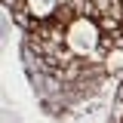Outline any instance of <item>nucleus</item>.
I'll return each mask as SVG.
<instances>
[{
    "label": "nucleus",
    "instance_id": "nucleus-1",
    "mask_svg": "<svg viewBox=\"0 0 123 123\" xmlns=\"http://www.w3.org/2000/svg\"><path fill=\"white\" fill-rule=\"evenodd\" d=\"M65 46L74 55H86L102 46V28L92 22V15H77L65 28Z\"/></svg>",
    "mask_w": 123,
    "mask_h": 123
},
{
    "label": "nucleus",
    "instance_id": "nucleus-3",
    "mask_svg": "<svg viewBox=\"0 0 123 123\" xmlns=\"http://www.w3.org/2000/svg\"><path fill=\"white\" fill-rule=\"evenodd\" d=\"M117 102H120V117H123V83H120V89H117Z\"/></svg>",
    "mask_w": 123,
    "mask_h": 123
},
{
    "label": "nucleus",
    "instance_id": "nucleus-2",
    "mask_svg": "<svg viewBox=\"0 0 123 123\" xmlns=\"http://www.w3.org/2000/svg\"><path fill=\"white\" fill-rule=\"evenodd\" d=\"M105 71H111V74H123V43L111 46L105 55Z\"/></svg>",
    "mask_w": 123,
    "mask_h": 123
}]
</instances>
